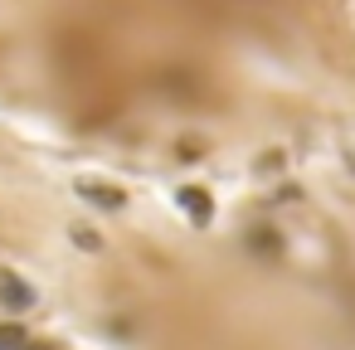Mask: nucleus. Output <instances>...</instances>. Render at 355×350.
Wrapping results in <instances>:
<instances>
[{
    "instance_id": "f257e3e1",
    "label": "nucleus",
    "mask_w": 355,
    "mask_h": 350,
    "mask_svg": "<svg viewBox=\"0 0 355 350\" xmlns=\"http://www.w3.org/2000/svg\"><path fill=\"white\" fill-rule=\"evenodd\" d=\"M0 301H6L10 311H25V306L35 301V292H30V287H25L15 272H0Z\"/></svg>"
},
{
    "instance_id": "f03ea898",
    "label": "nucleus",
    "mask_w": 355,
    "mask_h": 350,
    "mask_svg": "<svg viewBox=\"0 0 355 350\" xmlns=\"http://www.w3.org/2000/svg\"><path fill=\"white\" fill-rule=\"evenodd\" d=\"M0 350H25V331L20 326H0Z\"/></svg>"
},
{
    "instance_id": "7ed1b4c3",
    "label": "nucleus",
    "mask_w": 355,
    "mask_h": 350,
    "mask_svg": "<svg viewBox=\"0 0 355 350\" xmlns=\"http://www.w3.org/2000/svg\"><path fill=\"white\" fill-rule=\"evenodd\" d=\"M185 209H190L195 219H205V200H200V190H185Z\"/></svg>"
},
{
    "instance_id": "20e7f679",
    "label": "nucleus",
    "mask_w": 355,
    "mask_h": 350,
    "mask_svg": "<svg viewBox=\"0 0 355 350\" xmlns=\"http://www.w3.org/2000/svg\"><path fill=\"white\" fill-rule=\"evenodd\" d=\"M25 350H30V345H25Z\"/></svg>"
}]
</instances>
